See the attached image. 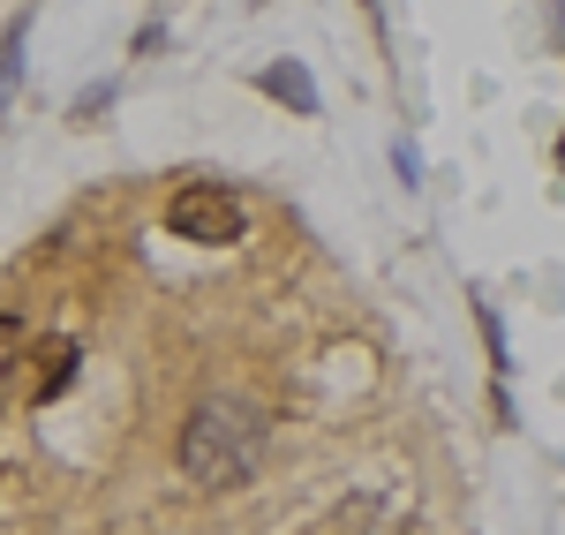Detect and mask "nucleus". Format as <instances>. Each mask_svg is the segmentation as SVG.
I'll use <instances>...</instances> for the list:
<instances>
[{
	"label": "nucleus",
	"instance_id": "f257e3e1",
	"mask_svg": "<svg viewBox=\"0 0 565 535\" xmlns=\"http://www.w3.org/2000/svg\"><path fill=\"white\" fill-rule=\"evenodd\" d=\"M264 446H271V415H264L249 393H212V400L189 407L181 422V475L204 483V491H226V483H249L257 475Z\"/></svg>",
	"mask_w": 565,
	"mask_h": 535
},
{
	"label": "nucleus",
	"instance_id": "f03ea898",
	"mask_svg": "<svg viewBox=\"0 0 565 535\" xmlns=\"http://www.w3.org/2000/svg\"><path fill=\"white\" fill-rule=\"evenodd\" d=\"M167 234L196 242V249H226V242H242V204L218 181H189V189H174V204H167Z\"/></svg>",
	"mask_w": 565,
	"mask_h": 535
},
{
	"label": "nucleus",
	"instance_id": "7ed1b4c3",
	"mask_svg": "<svg viewBox=\"0 0 565 535\" xmlns=\"http://www.w3.org/2000/svg\"><path fill=\"white\" fill-rule=\"evenodd\" d=\"M264 90H271V98H287L295 114H317V84H309L302 61H271V68H264Z\"/></svg>",
	"mask_w": 565,
	"mask_h": 535
},
{
	"label": "nucleus",
	"instance_id": "20e7f679",
	"mask_svg": "<svg viewBox=\"0 0 565 535\" xmlns=\"http://www.w3.org/2000/svg\"><path fill=\"white\" fill-rule=\"evenodd\" d=\"M68 377H76V347L61 340V347H53V370H45V377H39V393H61Z\"/></svg>",
	"mask_w": 565,
	"mask_h": 535
},
{
	"label": "nucleus",
	"instance_id": "39448f33",
	"mask_svg": "<svg viewBox=\"0 0 565 535\" xmlns=\"http://www.w3.org/2000/svg\"><path fill=\"white\" fill-rule=\"evenodd\" d=\"M8 377H15V324H0V400H8Z\"/></svg>",
	"mask_w": 565,
	"mask_h": 535
}]
</instances>
